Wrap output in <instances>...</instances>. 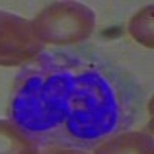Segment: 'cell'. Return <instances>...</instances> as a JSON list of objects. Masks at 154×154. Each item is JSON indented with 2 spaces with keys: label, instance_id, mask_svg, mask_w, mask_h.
I'll use <instances>...</instances> for the list:
<instances>
[{
  "label": "cell",
  "instance_id": "1",
  "mask_svg": "<svg viewBox=\"0 0 154 154\" xmlns=\"http://www.w3.org/2000/svg\"><path fill=\"white\" fill-rule=\"evenodd\" d=\"M72 79L68 60L48 54L35 59L17 77L11 120L37 142L57 139L68 117Z\"/></svg>",
  "mask_w": 154,
  "mask_h": 154
},
{
  "label": "cell",
  "instance_id": "2",
  "mask_svg": "<svg viewBox=\"0 0 154 154\" xmlns=\"http://www.w3.org/2000/svg\"><path fill=\"white\" fill-rule=\"evenodd\" d=\"M130 122L128 99L117 80L97 66L74 69L69 111L62 128L68 143L93 145Z\"/></svg>",
  "mask_w": 154,
  "mask_h": 154
},
{
  "label": "cell",
  "instance_id": "3",
  "mask_svg": "<svg viewBox=\"0 0 154 154\" xmlns=\"http://www.w3.org/2000/svg\"><path fill=\"white\" fill-rule=\"evenodd\" d=\"M31 23L42 43L69 45L91 35L96 14L89 6L79 2H56L43 8Z\"/></svg>",
  "mask_w": 154,
  "mask_h": 154
},
{
  "label": "cell",
  "instance_id": "4",
  "mask_svg": "<svg viewBox=\"0 0 154 154\" xmlns=\"http://www.w3.org/2000/svg\"><path fill=\"white\" fill-rule=\"evenodd\" d=\"M43 43L32 29V23L12 12L0 11V65L17 66L37 57Z\"/></svg>",
  "mask_w": 154,
  "mask_h": 154
},
{
  "label": "cell",
  "instance_id": "5",
  "mask_svg": "<svg viewBox=\"0 0 154 154\" xmlns=\"http://www.w3.org/2000/svg\"><path fill=\"white\" fill-rule=\"evenodd\" d=\"M94 154H154V143L145 131H125L105 139Z\"/></svg>",
  "mask_w": 154,
  "mask_h": 154
},
{
  "label": "cell",
  "instance_id": "6",
  "mask_svg": "<svg viewBox=\"0 0 154 154\" xmlns=\"http://www.w3.org/2000/svg\"><path fill=\"white\" fill-rule=\"evenodd\" d=\"M0 154H38V142L12 120L0 119Z\"/></svg>",
  "mask_w": 154,
  "mask_h": 154
},
{
  "label": "cell",
  "instance_id": "7",
  "mask_svg": "<svg viewBox=\"0 0 154 154\" xmlns=\"http://www.w3.org/2000/svg\"><path fill=\"white\" fill-rule=\"evenodd\" d=\"M130 32L139 43L152 48V5L140 9L131 19Z\"/></svg>",
  "mask_w": 154,
  "mask_h": 154
},
{
  "label": "cell",
  "instance_id": "8",
  "mask_svg": "<svg viewBox=\"0 0 154 154\" xmlns=\"http://www.w3.org/2000/svg\"><path fill=\"white\" fill-rule=\"evenodd\" d=\"M38 154H88V152H86L85 149H80V148L53 143V145L43 148L42 151H38Z\"/></svg>",
  "mask_w": 154,
  "mask_h": 154
}]
</instances>
